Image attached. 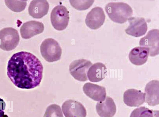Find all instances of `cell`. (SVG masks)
Listing matches in <instances>:
<instances>
[{"label":"cell","instance_id":"cell-1","mask_svg":"<svg viewBox=\"0 0 159 117\" xmlns=\"http://www.w3.org/2000/svg\"><path fill=\"white\" fill-rule=\"evenodd\" d=\"M7 75L15 86L31 89L39 86L43 77V67L39 59L29 52L14 54L8 61Z\"/></svg>","mask_w":159,"mask_h":117},{"label":"cell","instance_id":"cell-2","mask_svg":"<svg viewBox=\"0 0 159 117\" xmlns=\"http://www.w3.org/2000/svg\"><path fill=\"white\" fill-rule=\"evenodd\" d=\"M105 10L112 21L120 24L126 22L133 14L131 7L123 2H109L106 5Z\"/></svg>","mask_w":159,"mask_h":117},{"label":"cell","instance_id":"cell-3","mask_svg":"<svg viewBox=\"0 0 159 117\" xmlns=\"http://www.w3.org/2000/svg\"><path fill=\"white\" fill-rule=\"evenodd\" d=\"M40 52L42 57L46 61L52 62L60 59L62 50L57 41L52 38H48L42 42Z\"/></svg>","mask_w":159,"mask_h":117},{"label":"cell","instance_id":"cell-4","mask_svg":"<svg viewBox=\"0 0 159 117\" xmlns=\"http://www.w3.org/2000/svg\"><path fill=\"white\" fill-rule=\"evenodd\" d=\"M19 41V33L16 29L6 27L0 31V48L3 50L14 49L18 44Z\"/></svg>","mask_w":159,"mask_h":117},{"label":"cell","instance_id":"cell-5","mask_svg":"<svg viewBox=\"0 0 159 117\" xmlns=\"http://www.w3.org/2000/svg\"><path fill=\"white\" fill-rule=\"evenodd\" d=\"M50 18L52 25L55 29L58 30H63L68 24L69 12L64 6L58 5L52 10Z\"/></svg>","mask_w":159,"mask_h":117},{"label":"cell","instance_id":"cell-6","mask_svg":"<svg viewBox=\"0 0 159 117\" xmlns=\"http://www.w3.org/2000/svg\"><path fill=\"white\" fill-rule=\"evenodd\" d=\"M92 63L84 59L75 60L69 66V71L71 75L76 80L81 82L88 80L87 73Z\"/></svg>","mask_w":159,"mask_h":117},{"label":"cell","instance_id":"cell-7","mask_svg":"<svg viewBox=\"0 0 159 117\" xmlns=\"http://www.w3.org/2000/svg\"><path fill=\"white\" fill-rule=\"evenodd\" d=\"M159 30L153 29L148 32L147 35L141 38L139 45L148 48L149 50L150 56H154L159 53Z\"/></svg>","mask_w":159,"mask_h":117},{"label":"cell","instance_id":"cell-8","mask_svg":"<svg viewBox=\"0 0 159 117\" xmlns=\"http://www.w3.org/2000/svg\"><path fill=\"white\" fill-rule=\"evenodd\" d=\"M62 109L65 117H86V110L83 105L74 100L65 101Z\"/></svg>","mask_w":159,"mask_h":117},{"label":"cell","instance_id":"cell-9","mask_svg":"<svg viewBox=\"0 0 159 117\" xmlns=\"http://www.w3.org/2000/svg\"><path fill=\"white\" fill-rule=\"evenodd\" d=\"M128 20L129 25L125 30L126 34L135 37H140L145 34L148 26L144 18L131 17Z\"/></svg>","mask_w":159,"mask_h":117},{"label":"cell","instance_id":"cell-10","mask_svg":"<svg viewBox=\"0 0 159 117\" xmlns=\"http://www.w3.org/2000/svg\"><path fill=\"white\" fill-rule=\"evenodd\" d=\"M105 15L102 8L95 7L91 9L87 15L85 20L87 26L92 29H97L103 24Z\"/></svg>","mask_w":159,"mask_h":117},{"label":"cell","instance_id":"cell-11","mask_svg":"<svg viewBox=\"0 0 159 117\" xmlns=\"http://www.w3.org/2000/svg\"><path fill=\"white\" fill-rule=\"evenodd\" d=\"M44 30V26L42 22L30 21L24 23L20 29L21 37L24 39H30L34 36L42 33Z\"/></svg>","mask_w":159,"mask_h":117},{"label":"cell","instance_id":"cell-12","mask_svg":"<svg viewBox=\"0 0 159 117\" xmlns=\"http://www.w3.org/2000/svg\"><path fill=\"white\" fill-rule=\"evenodd\" d=\"M145 93L134 89L126 90L123 95L124 103L130 107H138L145 101Z\"/></svg>","mask_w":159,"mask_h":117},{"label":"cell","instance_id":"cell-13","mask_svg":"<svg viewBox=\"0 0 159 117\" xmlns=\"http://www.w3.org/2000/svg\"><path fill=\"white\" fill-rule=\"evenodd\" d=\"M83 90L87 96L96 101H103L106 98L105 88L96 84L86 83L83 87Z\"/></svg>","mask_w":159,"mask_h":117},{"label":"cell","instance_id":"cell-14","mask_svg":"<svg viewBox=\"0 0 159 117\" xmlns=\"http://www.w3.org/2000/svg\"><path fill=\"white\" fill-rule=\"evenodd\" d=\"M145 91L146 95V102L151 106L159 103V82L158 80H152L146 85Z\"/></svg>","mask_w":159,"mask_h":117},{"label":"cell","instance_id":"cell-15","mask_svg":"<svg viewBox=\"0 0 159 117\" xmlns=\"http://www.w3.org/2000/svg\"><path fill=\"white\" fill-rule=\"evenodd\" d=\"M104 101L98 102L96 105L97 112L101 117H112L116 112L115 104L111 97L107 96Z\"/></svg>","mask_w":159,"mask_h":117},{"label":"cell","instance_id":"cell-16","mask_svg":"<svg viewBox=\"0 0 159 117\" xmlns=\"http://www.w3.org/2000/svg\"><path fill=\"white\" fill-rule=\"evenodd\" d=\"M49 4L46 0H33L31 2L28 7L30 16L33 18L39 19L48 12Z\"/></svg>","mask_w":159,"mask_h":117},{"label":"cell","instance_id":"cell-17","mask_svg":"<svg viewBox=\"0 0 159 117\" xmlns=\"http://www.w3.org/2000/svg\"><path fill=\"white\" fill-rule=\"evenodd\" d=\"M149 49L146 47L138 46L133 49L130 52L129 58L130 61L136 65H141L147 61Z\"/></svg>","mask_w":159,"mask_h":117},{"label":"cell","instance_id":"cell-18","mask_svg":"<svg viewBox=\"0 0 159 117\" xmlns=\"http://www.w3.org/2000/svg\"><path fill=\"white\" fill-rule=\"evenodd\" d=\"M105 65L101 63H97L93 64L87 72V76L91 82H97L102 80L107 72Z\"/></svg>","mask_w":159,"mask_h":117},{"label":"cell","instance_id":"cell-19","mask_svg":"<svg viewBox=\"0 0 159 117\" xmlns=\"http://www.w3.org/2000/svg\"><path fill=\"white\" fill-rule=\"evenodd\" d=\"M130 117H159V112L142 106L133 110Z\"/></svg>","mask_w":159,"mask_h":117},{"label":"cell","instance_id":"cell-20","mask_svg":"<svg viewBox=\"0 0 159 117\" xmlns=\"http://www.w3.org/2000/svg\"><path fill=\"white\" fill-rule=\"evenodd\" d=\"M5 2L6 5L9 9L16 12L24 10L27 5L26 1L5 0Z\"/></svg>","mask_w":159,"mask_h":117},{"label":"cell","instance_id":"cell-21","mask_svg":"<svg viewBox=\"0 0 159 117\" xmlns=\"http://www.w3.org/2000/svg\"><path fill=\"white\" fill-rule=\"evenodd\" d=\"M43 117H63L60 107L56 104L48 106Z\"/></svg>","mask_w":159,"mask_h":117},{"label":"cell","instance_id":"cell-22","mask_svg":"<svg viewBox=\"0 0 159 117\" xmlns=\"http://www.w3.org/2000/svg\"><path fill=\"white\" fill-rule=\"evenodd\" d=\"M71 5L75 8L79 10H84L90 7L94 0H70Z\"/></svg>","mask_w":159,"mask_h":117},{"label":"cell","instance_id":"cell-23","mask_svg":"<svg viewBox=\"0 0 159 117\" xmlns=\"http://www.w3.org/2000/svg\"><path fill=\"white\" fill-rule=\"evenodd\" d=\"M6 104L3 99L0 98V117H8L5 114L4 110L5 109Z\"/></svg>","mask_w":159,"mask_h":117}]
</instances>
